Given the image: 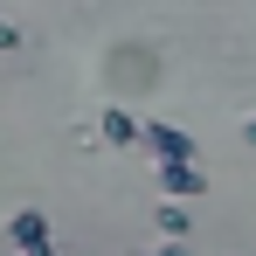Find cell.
Here are the masks:
<instances>
[{
  "label": "cell",
  "mask_w": 256,
  "mask_h": 256,
  "mask_svg": "<svg viewBox=\"0 0 256 256\" xmlns=\"http://www.w3.org/2000/svg\"><path fill=\"white\" fill-rule=\"evenodd\" d=\"M152 180H160V194H166V201L208 194V173H201V160H152Z\"/></svg>",
  "instance_id": "1"
},
{
  "label": "cell",
  "mask_w": 256,
  "mask_h": 256,
  "mask_svg": "<svg viewBox=\"0 0 256 256\" xmlns=\"http://www.w3.org/2000/svg\"><path fill=\"white\" fill-rule=\"evenodd\" d=\"M14 48H21V28H14V21H0V56H14Z\"/></svg>",
  "instance_id": "6"
},
{
  "label": "cell",
  "mask_w": 256,
  "mask_h": 256,
  "mask_svg": "<svg viewBox=\"0 0 256 256\" xmlns=\"http://www.w3.org/2000/svg\"><path fill=\"white\" fill-rule=\"evenodd\" d=\"M7 242H14L21 256H28V250H48V214L42 208H21L14 222H7Z\"/></svg>",
  "instance_id": "3"
},
{
  "label": "cell",
  "mask_w": 256,
  "mask_h": 256,
  "mask_svg": "<svg viewBox=\"0 0 256 256\" xmlns=\"http://www.w3.org/2000/svg\"><path fill=\"white\" fill-rule=\"evenodd\" d=\"M97 138H111V146H138V118L118 111V104H104V111H97Z\"/></svg>",
  "instance_id": "4"
},
{
  "label": "cell",
  "mask_w": 256,
  "mask_h": 256,
  "mask_svg": "<svg viewBox=\"0 0 256 256\" xmlns=\"http://www.w3.org/2000/svg\"><path fill=\"white\" fill-rule=\"evenodd\" d=\"M152 256H187V250H152Z\"/></svg>",
  "instance_id": "8"
},
{
  "label": "cell",
  "mask_w": 256,
  "mask_h": 256,
  "mask_svg": "<svg viewBox=\"0 0 256 256\" xmlns=\"http://www.w3.org/2000/svg\"><path fill=\"white\" fill-rule=\"evenodd\" d=\"M160 228H166V236H187V208H173V201H166V208H160Z\"/></svg>",
  "instance_id": "5"
},
{
  "label": "cell",
  "mask_w": 256,
  "mask_h": 256,
  "mask_svg": "<svg viewBox=\"0 0 256 256\" xmlns=\"http://www.w3.org/2000/svg\"><path fill=\"white\" fill-rule=\"evenodd\" d=\"M138 146H146L152 160H201V146H194L180 125H160V118H152V125H138Z\"/></svg>",
  "instance_id": "2"
},
{
  "label": "cell",
  "mask_w": 256,
  "mask_h": 256,
  "mask_svg": "<svg viewBox=\"0 0 256 256\" xmlns=\"http://www.w3.org/2000/svg\"><path fill=\"white\" fill-rule=\"evenodd\" d=\"M242 138H250V146H256V118H250V125H242Z\"/></svg>",
  "instance_id": "7"
},
{
  "label": "cell",
  "mask_w": 256,
  "mask_h": 256,
  "mask_svg": "<svg viewBox=\"0 0 256 256\" xmlns=\"http://www.w3.org/2000/svg\"><path fill=\"white\" fill-rule=\"evenodd\" d=\"M28 256H56V250H28Z\"/></svg>",
  "instance_id": "9"
}]
</instances>
